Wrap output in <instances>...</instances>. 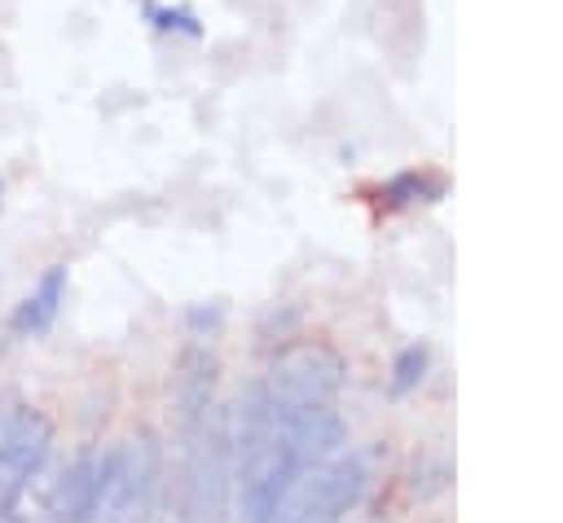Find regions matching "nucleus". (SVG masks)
<instances>
[{
	"label": "nucleus",
	"mask_w": 563,
	"mask_h": 523,
	"mask_svg": "<svg viewBox=\"0 0 563 523\" xmlns=\"http://www.w3.org/2000/svg\"><path fill=\"white\" fill-rule=\"evenodd\" d=\"M158 466H163V453L154 435H132L119 448H110L101 483L75 523H132L158 483Z\"/></svg>",
	"instance_id": "3"
},
{
	"label": "nucleus",
	"mask_w": 563,
	"mask_h": 523,
	"mask_svg": "<svg viewBox=\"0 0 563 523\" xmlns=\"http://www.w3.org/2000/svg\"><path fill=\"white\" fill-rule=\"evenodd\" d=\"M62 299H66V264H53V268L40 277V286L13 308L9 334H13V338H35V334H44V330L57 321Z\"/></svg>",
	"instance_id": "7"
},
{
	"label": "nucleus",
	"mask_w": 563,
	"mask_h": 523,
	"mask_svg": "<svg viewBox=\"0 0 563 523\" xmlns=\"http://www.w3.org/2000/svg\"><path fill=\"white\" fill-rule=\"evenodd\" d=\"M145 18H150L158 31H176V35H189V40L202 35L194 9H158V4H145Z\"/></svg>",
	"instance_id": "9"
},
{
	"label": "nucleus",
	"mask_w": 563,
	"mask_h": 523,
	"mask_svg": "<svg viewBox=\"0 0 563 523\" xmlns=\"http://www.w3.org/2000/svg\"><path fill=\"white\" fill-rule=\"evenodd\" d=\"M440 180H431V176H396L387 189H383V198H387V207H405V202H427V198H440Z\"/></svg>",
	"instance_id": "8"
},
{
	"label": "nucleus",
	"mask_w": 563,
	"mask_h": 523,
	"mask_svg": "<svg viewBox=\"0 0 563 523\" xmlns=\"http://www.w3.org/2000/svg\"><path fill=\"white\" fill-rule=\"evenodd\" d=\"M101 470H106V453L79 448L75 461H66V470L48 483V497H44V510H40L44 519L40 523H75L88 510V501H92V492L101 483Z\"/></svg>",
	"instance_id": "6"
},
{
	"label": "nucleus",
	"mask_w": 563,
	"mask_h": 523,
	"mask_svg": "<svg viewBox=\"0 0 563 523\" xmlns=\"http://www.w3.org/2000/svg\"><path fill=\"white\" fill-rule=\"evenodd\" d=\"M365 483H369V466L361 453L325 457L295 479L273 523H343V514L365 497Z\"/></svg>",
	"instance_id": "4"
},
{
	"label": "nucleus",
	"mask_w": 563,
	"mask_h": 523,
	"mask_svg": "<svg viewBox=\"0 0 563 523\" xmlns=\"http://www.w3.org/2000/svg\"><path fill=\"white\" fill-rule=\"evenodd\" d=\"M48 448H53V422L35 409H22L18 431L0 444V523H9V514L18 510L26 483L48 461Z\"/></svg>",
	"instance_id": "5"
},
{
	"label": "nucleus",
	"mask_w": 563,
	"mask_h": 523,
	"mask_svg": "<svg viewBox=\"0 0 563 523\" xmlns=\"http://www.w3.org/2000/svg\"><path fill=\"white\" fill-rule=\"evenodd\" d=\"M22 409H26V404H18V400H4V396H0V444H4V439L18 431Z\"/></svg>",
	"instance_id": "11"
},
{
	"label": "nucleus",
	"mask_w": 563,
	"mask_h": 523,
	"mask_svg": "<svg viewBox=\"0 0 563 523\" xmlns=\"http://www.w3.org/2000/svg\"><path fill=\"white\" fill-rule=\"evenodd\" d=\"M233 492V444H229V409L202 404L189 413V439L180 457L176 519L180 523H224Z\"/></svg>",
	"instance_id": "2"
},
{
	"label": "nucleus",
	"mask_w": 563,
	"mask_h": 523,
	"mask_svg": "<svg viewBox=\"0 0 563 523\" xmlns=\"http://www.w3.org/2000/svg\"><path fill=\"white\" fill-rule=\"evenodd\" d=\"M422 369H427V352H422V347H409V352H400L391 387H396V391H409V387L422 378Z\"/></svg>",
	"instance_id": "10"
},
{
	"label": "nucleus",
	"mask_w": 563,
	"mask_h": 523,
	"mask_svg": "<svg viewBox=\"0 0 563 523\" xmlns=\"http://www.w3.org/2000/svg\"><path fill=\"white\" fill-rule=\"evenodd\" d=\"M339 439H343V422L334 404L299 400L268 382H255L229 413L233 483H238L242 519L273 523L295 479L308 466L334 457Z\"/></svg>",
	"instance_id": "1"
}]
</instances>
